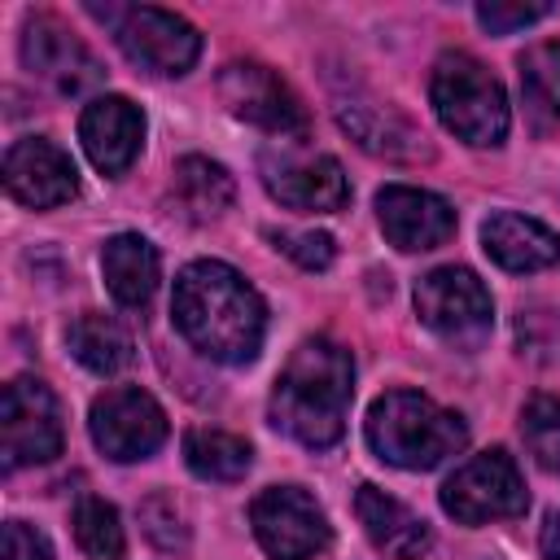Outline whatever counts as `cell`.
<instances>
[{
  "mask_svg": "<svg viewBox=\"0 0 560 560\" xmlns=\"http://www.w3.org/2000/svg\"><path fill=\"white\" fill-rule=\"evenodd\" d=\"M171 315L184 341L214 363L236 368L262 350V332H267L262 298L228 262H214V258L188 262L175 276Z\"/></svg>",
  "mask_w": 560,
  "mask_h": 560,
  "instance_id": "obj_1",
  "label": "cell"
},
{
  "mask_svg": "<svg viewBox=\"0 0 560 560\" xmlns=\"http://www.w3.org/2000/svg\"><path fill=\"white\" fill-rule=\"evenodd\" d=\"M354 398V363L350 350L311 337L302 341L271 389V424L293 442L324 451L346 433V411Z\"/></svg>",
  "mask_w": 560,
  "mask_h": 560,
  "instance_id": "obj_2",
  "label": "cell"
},
{
  "mask_svg": "<svg viewBox=\"0 0 560 560\" xmlns=\"http://www.w3.org/2000/svg\"><path fill=\"white\" fill-rule=\"evenodd\" d=\"M464 420L416 389H389L368 411V446L376 451V459L407 472L438 468L442 459L464 451Z\"/></svg>",
  "mask_w": 560,
  "mask_h": 560,
  "instance_id": "obj_3",
  "label": "cell"
},
{
  "mask_svg": "<svg viewBox=\"0 0 560 560\" xmlns=\"http://www.w3.org/2000/svg\"><path fill=\"white\" fill-rule=\"evenodd\" d=\"M429 101L446 131H455L464 144H499L508 136V96L499 79L468 52H442L433 61Z\"/></svg>",
  "mask_w": 560,
  "mask_h": 560,
  "instance_id": "obj_4",
  "label": "cell"
},
{
  "mask_svg": "<svg viewBox=\"0 0 560 560\" xmlns=\"http://www.w3.org/2000/svg\"><path fill=\"white\" fill-rule=\"evenodd\" d=\"M416 315L455 350H477L494 328V302L468 267H433L416 284Z\"/></svg>",
  "mask_w": 560,
  "mask_h": 560,
  "instance_id": "obj_5",
  "label": "cell"
},
{
  "mask_svg": "<svg viewBox=\"0 0 560 560\" xmlns=\"http://www.w3.org/2000/svg\"><path fill=\"white\" fill-rule=\"evenodd\" d=\"M525 481L521 468L508 451H481L468 464H459L446 486H442V512L455 516L459 525H486V521H508L525 512Z\"/></svg>",
  "mask_w": 560,
  "mask_h": 560,
  "instance_id": "obj_6",
  "label": "cell"
},
{
  "mask_svg": "<svg viewBox=\"0 0 560 560\" xmlns=\"http://www.w3.org/2000/svg\"><path fill=\"white\" fill-rule=\"evenodd\" d=\"M219 96L232 118L262 127L271 136H306L311 127L298 92L262 61H228L219 74Z\"/></svg>",
  "mask_w": 560,
  "mask_h": 560,
  "instance_id": "obj_7",
  "label": "cell"
},
{
  "mask_svg": "<svg viewBox=\"0 0 560 560\" xmlns=\"http://www.w3.org/2000/svg\"><path fill=\"white\" fill-rule=\"evenodd\" d=\"M0 429H4V468L48 464L61 455V407L52 389L35 376H13L4 385L0 402Z\"/></svg>",
  "mask_w": 560,
  "mask_h": 560,
  "instance_id": "obj_8",
  "label": "cell"
},
{
  "mask_svg": "<svg viewBox=\"0 0 560 560\" xmlns=\"http://www.w3.org/2000/svg\"><path fill=\"white\" fill-rule=\"evenodd\" d=\"M249 525L271 560H311L328 547V516L298 486L262 490L249 503Z\"/></svg>",
  "mask_w": 560,
  "mask_h": 560,
  "instance_id": "obj_9",
  "label": "cell"
},
{
  "mask_svg": "<svg viewBox=\"0 0 560 560\" xmlns=\"http://www.w3.org/2000/svg\"><path fill=\"white\" fill-rule=\"evenodd\" d=\"M88 429H92V442L109 459L131 464V459H149L166 442V411L158 407L153 394L136 385H118L92 402Z\"/></svg>",
  "mask_w": 560,
  "mask_h": 560,
  "instance_id": "obj_10",
  "label": "cell"
},
{
  "mask_svg": "<svg viewBox=\"0 0 560 560\" xmlns=\"http://www.w3.org/2000/svg\"><path fill=\"white\" fill-rule=\"evenodd\" d=\"M114 35H118V48L153 74H188L192 61L201 57L197 26L184 22L179 13H166V9H153V4L122 9Z\"/></svg>",
  "mask_w": 560,
  "mask_h": 560,
  "instance_id": "obj_11",
  "label": "cell"
},
{
  "mask_svg": "<svg viewBox=\"0 0 560 560\" xmlns=\"http://www.w3.org/2000/svg\"><path fill=\"white\" fill-rule=\"evenodd\" d=\"M22 61L35 79L52 83L66 96H83L101 83V61L88 52V44L52 13H35L22 26Z\"/></svg>",
  "mask_w": 560,
  "mask_h": 560,
  "instance_id": "obj_12",
  "label": "cell"
},
{
  "mask_svg": "<svg viewBox=\"0 0 560 560\" xmlns=\"http://www.w3.org/2000/svg\"><path fill=\"white\" fill-rule=\"evenodd\" d=\"M262 184L267 192L289 206V210H341L350 201V184L341 175V162L337 158H324V153H311V158H298V153H262Z\"/></svg>",
  "mask_w": 560,
  "mask_h": 560,
  "instance_id": "obj_13",
  "label": "cell"
},
{
  "mask_svg": "<svg viewBox=\"0 0 560 560\" xmlns=\"http://www.w3.org/2000/svg\"><path fill=\"white\" fill-rule=\"evenodd\" d=\"M376 219L389 245L416 254V249H438L455 236V210L446 197L411 184H389L376 192Z\"/></svg>",
  "mask_w": 560,
  "mask_h": 560,
  "instance_id": "obj_14",
  "label": "cell"
},
{
  "mask_svg": "<svg viewBox=\"0 0 560 560\" xmlns=\"http://www.w3.org/2000/svg\"><path fill=\"white\" fill-rule=\"evenodd\" d=\"M4 188L31 210H52L79 192V175L70 153H61L52 140L26 136L4 153Z\"/></svg>",
  "mask_w": 560,
  "mask_h": 560,
  "instance_id": "obj_15",
  "label": "cell"
},
{
  "mask_svg": "<svg viewBox=\"0 0 560 560\" xmlns=\"http://www.w3.org/2000/svg\"><path fill=\"white\" fill-rule=\"evenodd\" d=\"M79 140L101 175H122L144 144V118L127 96H96L79 118Z\"/></svg>",
  "mask_w": 560,
  "mask_h": 560,
  "instance_id": "obj_16",
  "label": "cell"
},
{
  "mask_svg": "<svg viewBox=\"0 0 560 560\" xmlns=\"http://www.w3.org/2000/svg\"><path fill=\"white\" fill-rule=\"evenodd\" d=\"M481 245L503 271H542L560 262V236L516 210H499L481 223Z\"/></svg>",
  "mask_w": 560,
  "mask_h": 560,
  "instance_id": "obj_17",
  "label": "cell"
},
{
  "mask_svg": "<svg viewBox=\"0 0 560 560\" xmlns=\"http://www.w3.org/2000/svg\"><path fill=\"white\" fill-rule=\"evenodd\" d=\"M354 512H359L363 534L385 556H394V560H420L429 551V525L407 503H398L394 494H385L381 486H359Z\"/></svg>",
  "mask_w": 560,
  "mask_h": 560,
  "instance_id": "obj_18",
  "label": "cell"
},
{
  "mask_svg": "<svg viewBox=\"0 0 560 560\" xmlns=\"http://www.w3.org/2000/svg\"><path fill=\"white\" fill-rule=\"evenodd\" d=\"M101 271H105V284H109L114 302L144 306L153 298V289H158L162 262H158L153 241H144L140 232H118L101 249Z\"/></svg>",
  "mask_w": 560,
  "mask_h": 560,
  "instance_id": "obj_19",
  "label": "cell"
},
{
  "mask_svg": "<svg viewBox=\"0 0 560 560\" xmlns=\"http://www.w3.org/2000/svg\"><path fill=\"white\" fill-rule=\"evenodd\" d=\"M337 118L341 127L372 153H385V158H416L424 153L420 149V136L411 131L407 118H398L389 105L381 101H368V96H354V101H341L337 105Z\"/></svg>",
  "mask_w": 560,
  "mask_h": 560,
  "instance_id": "obj_20",
  "label": "cell"
},
{
  "mask_svg": "<svg viewBox=\"0 0 560 560\" xmlns=\"http://www.w3.org/2000/svg\"><path fill=\"white\" fill-rule=\"evenodd\" d=\"M66 346H70V354H74L88 372H96V376H114V372H122V368L131 363V341H127V332H122L109 315H101V311L74 315L70 328H66Z\"/></svg>",
  "mask_w": 560,
  "mask_h": 560,
  "instance_id": "obj_21",
  "label": "cell"
},
{
  "mask_svg": "<svg viewBox=\"0 0 560 560\" xmlns=\"http://www.w3.org/2000/svg\"><path fill=\"white\" fill-rule=\"evenodd\" d=\"M516 70H521V101H525L529 122L538 131L556 127L560 122V44L542 39V44L525 48Z\"/></svg>",
  "mask_w": 560,
  "mask_h": 560,
  "instance_id": "obj_22",
  "label": "cell"
},
{
  "mask_svg": "<svg viewBox=\"0 0 560 560\" xmlns=\"http://www.w3.org/2000/svg\"><path fill=\"white\" fill-rule=\"evenodd\" d=\"M171 188H175V201L184 206V214L197 219V223L219 219L232 206V197H236L232 175L219 162H210V158H179Z\"/></svg>",
  "mask_w": 560,
  "mask_h": 560,
  "instance_id": "obj_23",
  "label": "cell"
},
{
  "mask_svg": "<svg viewBox=\"0 0 560 560\" xmlns=\"http://www.w3.org/2000/svg\"><path fill=\"white\" fill-rule=\"evenodd\" d=\"M184 464L201 481H241L254 464V451L245 438L223 433V429H192L184 438Z\"/></svg>",
  "mask_w": 560,
  "mask_h": 560,
  "instance_id": "obj_24",
  "label": "cell"
},
{
  "mask_svg": "<svg viewBox=\"0 0 560 560\" xmlns=\"http://www.w3.org/2000/svg\"><path fill=\"white\" fill-rule=\"evenodd\" d=\"M74 538L88 560H122V547H127L114 503H105L96 494H83L74 503Z\"/></svg>",
  "mask_w": 560,
  "mask_h": 560,
  "instance_id": "obj_25",
  "label": "cell"
},
{
  "mask_svg": "<svg viewBox=\"0 0 560 560\" xmlns=\"http://www.w3.org/2000/svg\"><path fill=\"white\" fill-rule=\"evenodd\" d=\"M521 438H525V451L547 472H560V398L534 394L521 407Z\"/></svg>",
  "mask_w": 560,
  "mask_h": 560,
  "instance_id": "obj_26",
  "label": "cell"
},
{
  "mask_svg": "<svg viewBox=\"0 0 560 560\" xmlns=\"http://www.w3.org/2000/svg\"><path fill=\"white\" fill-rule=\"evenodd\" d=\"M140 516H144V529H149V538H153L158 547L175 551V547H184V542H188L184 516H179V508H175V499H171V494H153V499L140 508Z\"/></svg>",
  "mask_w": 560,
  "mask_h": 560,
  "instance_id": "obj_27",
  "label": "cell"
},
{
  "mask_svg": "<svg viewBox=\"0 0 560 560\" xmlns=\"http://www.w3.org/2000/svg\"><path fill=\"white\" fill-rule=\"evenodd\" d=\"M276 245L298 267H306V271H324L332 262V254H337V245H332L328 232H276Z\"/></svg>",
  "mask_w": 560,
  "mask_h": 560,
  "instance_id": "obj_28",
  "label": "cell"
},
{
  "mask_svg": "<svg viewBox=\"0 0 560 560\" xmlns=\"http://www.w3.org/2000/svg\"><path fill=\"white\" fill-rule=\"evenodd\" d=\"M547 18V4H508V0H486L477 4V22L490 31V35H508V31H521L529 22Z\"/></svg>",
  "mask_w": 560,
  "mask_h": 560,
  "instance_id": "obj_29",
  "label": "cell"
},
{
  "mask_svg": "<svg viewBox=\"0 0 560 560\" xmlns=\"http://www.w3.org/2000/svg\"><path fill=\"white\" fill-rule=\"evenodd\" d=\"M4 560H52V547L35 525L9 521L4 525Z\"/></svg>",
  "mask_w": 560,
  "mask_h": 560,
  "instance_id": "obj_30",
  "label": "cell"
},
{
  "mask_svg": "<svg viewBox=\"0 0 560 560\" xmlns=\"http://www.w3.org/2000/svg\"><path fill=\"white\" fill-rule=\"evenodd\" d=\"M542 560H560V512H551L542 525Z\"/></svg>",
  "mask_w": 560,
  "mask_h": 560,
  "instance_id": "obj_31",
  "label": "cell"
}]
</instances>
